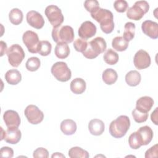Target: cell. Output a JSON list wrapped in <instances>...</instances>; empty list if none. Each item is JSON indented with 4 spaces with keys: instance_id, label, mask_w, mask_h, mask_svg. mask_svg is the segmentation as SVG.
<instances>
[{
    "instance_id": "6da1fadb",
    "label": "cell",
    "mask_w": 158,
    "mask_h": 158,
    "mask_svg": "<svg viewBox=\"0 0 158 158\" xmlns=\"http://www.w3.org/2000/svg\"><path fill=\"white\" fill-rule=\"evenodd\" d=\"M91 17L100 24V28L104 33L109 34L114 28V16L111 11L99 8L94 13L91 14Z\"/></svg>"
},
{
    "instance_id": "83f0119b",
    "label": "cell",
    "mask_w": 158,
    "mask_h": 158,
    "mask_svg": "<svg viewBox=\"0 0 158 158\" xmlns=\"http://www.w3.org/2000/svg\"><path fill=\"white\" fill-rule=\"evenodd\" d=\"M112 46L117 51H124L128 46V42L125 41L122 36H116L112 40Z\"/></svg>"
},
{
    "instance_id": "3957f363",
    "label": "cell",
    "mask_w": 158,
    "mask_h": 158,
    "mask_svg": "<svg viewBox=\"0 0 158 158\" xmlns=\"http://www.w3.org/2000/svg\"><path fill=\"white\" fill-rule=\"evenodd\" d=\"M107 48L105 40L100 36L96 37L88 43L86 49L82 52L84 57L89 59L97 57L100 54L104 52Z\"/></svg>"
},
{
    "instance_id": "4dcf8cb0",
    "label": "cell",
    "mask_w": 158,
    "mask_h": 158,
    "mask_svg": "<svg viewBox=\"0 0 158 158\" xmlns=\"http://www.w3.org/2000/svg\"><path fill=\"white\" fill-rule=\"evenodd\" d=\"M52 49V45L49 41L43 40L40 42L38 53L42 56H47L50 54Z\"/></svg>"
},
{
    "instance_id": "e575fe53",
    "label": "cell",
    "mask_w": 158,
    "mask_h": 158,
    "mask_svg": "<svg viewBox=\"0 0 158 158\" xmlns=\"http://www.w3.org/2000/svg\"><path fill=\"white\" fill-rule=\"evenodd\" d=\"M132 116L136 122L140 123L144 122L147 120L148 118V113L141 112L135 108L132 111Z\"/></svg>"
},
{
    "instance_id": "74e56055",
    "label": "cell",
    "mask_w": 158,
    "mask_h": 158,
    "mask_svg": "<svg viewBox=\"0 0 158 158\" xmlns=\"http://www.w3.org/2000/svg\"><path fill=\"white\" fill-rule=\"evenodd\" d=\"M33 157L35 158H48L49 157V152L48 151L44 148H38L34 151Z\"/></svg>"
},
{
    "instance_id": "7a4b0ae2",
    "label": "cell",
    "mask_w": 158,
    "mask_h": 158,
    "mask_svg": "<svg viewBox=\"0 0 158 158\" xmlns=\"http://www.w3.org/2000/svg\"><path fill=\"white\" fill-rule=\"evenodd\" d=\"M130 127V120L127 115H120L111 122L109 125V133L115 138L124 136Z\"/></svg>"
},
{
    "instance_id": "603a6c76",
    "label": "cell",
    "mask_w": 158,
    "mask_h": 158,
    "mask_svg": "<svg viewBox=\"0 0 158 158\" xmlns=\"http://www.w3.org/2000/svg\"><path fill=\"white\" fill-rule=\"evenodd\" d=\"M54 54L59 59H63L67 58L70 54V48L67 43H57L54 49Z\"/></svg>"
},
{
    "instance_id": "52a82bcc",
    "label": "cell",
    "mask_w": 158,
    "mask_h": 158,
    "mask_svg": "<svg viewBox=\"0 0 158 158\" xmlns=\"http://www.w3.org/2000/svg\"><path fill=\"white\" fill-rule=\"evenodd\" d=\"M9 63L14 67H17L25 58V52L18 44H12L6 51Z\"/></svg>"
},
{
    "instance_id": "484cf974",
    "label": "cell",
    "mask_w": 158,
    "mask_h": 158,
    "mask_svg": "<svg viewBox=\"0 0 158 158\" xmlns=\"http://www.w3.org/2000/svg\"><path fill=\"white\" fill-rule=\"evenodd\" d=\"M135 24L133 22H127L124 26V32L123 34V38L129 42L131 41L135 34Z\"/></svg>"
},
{
    "instance_id": "277c9868",
    "label": "cell",
    "mask_w": 158,
    "mask_h": 158,
    "mask_svg": "<svg viewBox=\"0 0 158 158\" xmlns=\"http://www.w3.org/2000/svg\"><path fill=\"white\" fill-rule=\"evenodd\" d=\"M74 36L73 29L69 25H60L52 30V38L56 43H72Z\"/></svg>"
},
{
    "instance_id": "f546056e",
    "label": "cell",
    "mask_w": 158,
    "mask_h": 158,
    "mask_svg": "<svg viewBox=\"0 0 158 158\" xmlns=\"http://www.w3.org/2000/svg\"><path fill=\"white\" fill-rule=\"evenodd\" d=\"M69 156L71 158L81 157V158H88L89 157V153L80 147L75 146L70 148L69 151Z\"/></svg>"
},
{
    "instance_id": "9c48e42d",
    "label": "cell",
    "mask_w": 158,
    "mask_h": 158,
    "mask_svg": "<svg viewBox=\"0 0 158 158\" xmlns=\"http://www.w3.org/2000/svg\"><path fill=\"white\" fill-rule=\"evenodd\" d=\"M22 40L30 52L38 53V48L40 41L36 33L31 30L26 31L22 36Z\"/></svg>"
},
{
    "instance_id": "ffe728a7",
    "label": "cell",
    "mask_w": 158,
    "mask_h": 158,
    "mask_svg": "<svg viewBox=\"0 0 158 158\" xmlns=\"http://www.w3.org/2000/svg\"><path fill=\"white\" fill-rule=\"evenodd\" d=\"M60 130L65 135H72L77 131V124L72 119H65L62 121L60 125Z\"/></svg>"
},
{
    "instance_id": "f1b7e54d",
    "label": "cell",
    "mask_w": 158,
    "mask_h": 158,
    "mask_svg": "<svg viewBox=\"0 0 158 158\" xmlns=\"http://www.w3.org/2000/svg\"><path fill=\"white\" fill-rule=\"evenodd\" d=\"M118 54L112 49H109L106 51L103 56L104 62L109 65H114L118 61Z\"/></svg>"
},
{
    "instance_id": "60d3db41",
    "label": "cell",
    "mask_w": 158,
    "mask_h": 158,
    "mask_svg": "<svg viewBox=\"0 0 158 158\" xmlns=\"http://www.w3.org/2000/svg\"><path fill=\"white\" fill-rule=\"evenodd\" d=\"M157 107H156L155 109V110L152 112L151 115V118L152 122L155 124V125H157Z\"/></svg>"
},
{
    "instance_id": "8fae6325",
    "label": "cell",
    "mask_w": 158,
    "mask_h": 158,
    "mask_svg": "<svg viewBox=\"0 0 158 158\" xmlns=\"http://www.w3.org/2000/svg\"><path fill=\"white\" fill-rule=\"evenodd\" d=\"M151 62V60L150 56L146 51L140 49L135 54L133 58V64L137 69H145L150 66Z\"/></svg>"
},
{
    "instance_id": "7c38bea8",
    "label": "cell",
    "mask_w": 158,
    "mask_h": 158,
    "mask_svg": "<svg viewBox=\"0 0 158 158\" xmlns=\"http://www.w3.org/2000/svg\"><path fill=\"white\" fill-rule=\"evenodd\" d=\"M96 27L91 21L83 22L78 30V36L83 40H87L93 37L96 33Z\"/></svg>"
},
{
    "instance_id": "ab89813d",
    "label": "cell",
    "mask_w": 158,
    "mask_h": 158,
    "mask_svg": "<svg viewBox=\"0 0 158 158\" xmlns=\"http://www.w3.org/2000/svg\"><path fill=\"white\" fill-rule=\"evenodd\" d=\"M144 157L146 158L150 157H157V144H155L149 149H148L145 152Z\"/></svg>"
},
{
    "instance_id": "e0dca14e",
    "label": "cell",
    "mask_w": 158,
    "mask_h": 158,
    "mask_svg": "<svg viewBox=\"0 0 158 158\" xmlns=\"http://www.w3.org/2000/svg\"><path fill=\"white\" fill-rule=\"evenodd\" d=\"M21 136L22 133L18 127H9L4 132V139L7 143L15 144L20 141Z\"/></svg>"
},
{
    "instance_id": "7bdbcfd3",
    "label": "cell",
    "mask_w": 158,
    "mask_h": 158,
    "mask_svg": "<svg viewBox=\"0 0 158 158\" xmlns=\"http://www.w3.org/2000/svg\"><path fill=\"white\" fill-rule=\"evenodd\" d=\"M51 157H52V158L53 157H64V158H65V156L60 152H55L51 156Z\"/></svg>"
},
{
    "instance_id": "d6986e66",
    "label": "cell",
    "mask_w": 158,
    "mask_h": 158,
    "mask_svg": "<svg viewBox=\"0 0 158 158\" xmlns=\"http://www.w3.org/2000/svg\"><path fill=\"white\" fill-rule=\"evenodd\" d=\"M105 125L104 122L98 118H94L88 123V130L90 133L94 136L102 135L104 131Z\"/></svg>"
},
{
    "instance_id": "5b68a950",
    "label": "cell",
    "mask_w": 158,
    "mask_h": 158,
    "mask_svg": "<svg viewBox=\"0 0 158 158\" xmlns=\"http://www.w3.org/2000/svg\"><path fill=\"white\" fill-rule=\"evenodd\" d=\"M149 9V3L146 1H138L134 5L128 8L127 16L128 19L134 20H139L146 14Z\"/></svg>"
},
{
    "instance_id": "ba28073f",
    "label": "cell",
    "mask_w": 158,
    "mask_h": 158,
    "mask_svg": "<svg viewBox=\"0 0 158 158\" xmlns=\"http://www.w3.org/2000/svg\"><path fill=\"white\" fill-rule=\"evenodd\" d=\"M44 14L53 28L61 25L64 22V17L61 9L56 5L47 6L45 9Z\"/></svg>"
},
{
    "instance_id": "2e32d148",
    "label": "cell",
    "mask_w": 158,
    "mask_h": 158,
    "mask_svg": "<svg viewBox=\"0 0 158 158\" xmlns=\"http://www.w3.org/2000/svg\"><path fill=\"white\" fill-rule=\"evenodd\" d=\"M136 133L141 146L148 145L152 139L153 131L149 126L145 125L140 127Z\"/></svg>"
},
{
    "instance_id": "9a60e30c",
    "label": "cell",
    "mask_w": 158,
    "mask_h": 158,
    "mask_svg": "<svg viewBox=\"0 0 158 158\" xmlns=\"http://www.w3.org/2000/svg\"><path fill=\"white\" fill-rule=\"evenodd\" d=\"M141 29L143 32L152 39L158 38V24L150 20H145L142 23Z\"/></svg>"
},
{
    "instance_id": "4fadbf2b",
    "label": "cell",
    "mask_w": 158,
    "mask_h": 158,
    "mask_svg": "<svg viewBox=\"0 0 158 158\" xmlns=\"http://www.w3.org/2000/svg\"><path fill=\"white\" fill-rule=\"evenodd\" d=\"M27 23L36 29H41L44 25V20L42 15L37 11L30 10L26 15Z\"/></svg>"
},
{
    "instance_id": "8d00e7d4",
    "label": "cell",
    "mask_w": 158,
    "mask_h": 158,
    "mask_svg": "<svg viewBox=\"0 0 158 158\" xmlns=\"http://www.w3.org/2000/svg\"><path fill=\"white\" fill-rule=\"evenodd\" d=\"M114 7L118 12H124L128 9V4L125 0H116L114 3Z\"/></svg>"
},
{
    "instance_id": "8992f818",
    "label": "cell",
    "mask_w": 158,
    "mask_h": 158,
    "mask_svg": "<svg viewBox=\"0 0 158 158\" xmlns=\"http://www.w3.org/2000/svg\"><path fill=\"white\" fill-rule=\"evenodd\" d=\"M52 75L59 81L66 82L72 77V72L67 64L64 62H57L52 65L51 69Z\"/></svg>"
},
{
    "instance_id": "d4e9b609",
    "label": "cell",
    "mask_w": 158,
    "mask_h": 158,
    "mask_svg": "<svg viewBox=\"0 0 158 158\" xmlns=\"http://www.w3.org/2000/svg\"><path fill=\"white\" fill-rule=\"evenodd\" d=\"M102 78L106 84L111 85L116 82L118 78V75L115 70L112 69H107L103 72Z\"/></svg>"
},
{
    "instance_id": "1f68e13d",
    "label": "cell",
    "mask_w": 158,
    "mask_h": 158,
    "mask_svg": "<svg viewBox=\"0 0 158 158\" xmlns=\"http://www.w3.org/2000/svg\"><path fill=\"white\" fill-rule=\"evenodd\" d=\"M41 65L40 60L36 57H30L25 64V67L27 70L30 72L36 71Z\"/></svg>"
},
{
    "instance_id": "d6a6232c",
    "label": "cell",
    "mask_w": 158,
    "mask_h": 158,
    "mask_svg": "<svg viewBox=\"0 0 158 158\" xmlns=\"http://www.w3.org/2000/svg\"><path fill=\"white\" fill-rule=\"evenodd\" d=\"M84 7L91 14L96 12L100 7L99 4L96 0H86L84 2Z\"/></svg>"
},
{
    "instance_id": "4316f807",
    "label": "cell",
    "mask_w": 158,
    "mask_h": 158,
    "mask_svg": "<svg viewBox=\"0 0 158 158\" xmlns=\"http://www.w3.org/2000/svg\"><path fill=\"white\" fill-rule=\"evenodd\" d=\"M23 13L21 10L18 8H14L10 10L9 14V19L10 22L15 25H17L22 23L23 20Z\"/></svg>"
},
{
    "instance_id": "cb8c5ba5",
    "label": "cell",
    "mask_w": 158,
    "mask_h": 158,
    "mask_svg": "<svg viewBox=\"0 0 158 158\" xmlns=\"http://www.w3.org/2000/svg\"><path fill=\"white\" fill-rule=\"evenodd\" d=\"M141 74L137 70H131L125 75V81L130 86H136L141 81Z\"/></svg>"
},
{
    "instance_id": "f35d334b",
    "label": "cell",
    "mask_w": 158,
    "mask_h": 158,
    "mask_svg": "<svg viewBox=\"0 0 158 158\" xmlns=\"http://www.w3.org/2000/svg\"><path fill=\"white\" fill-rule=\"evenodd\" d=\"M0 156L2 157L11 158L14 156V151L11 148L7 146L2 147L0 150Z\"/></svg>"
},
{
    "instance_id": "7402d4cb",
    "label": "cell",
    "mask_w": 158,
    "mask_h": 158,
    "mask_svg": "<svg viewBox=\"0 0 158 158\" xmlns=\"http://www.w3.org/2000/svg\"><path fill=\"white\" fill-rule=\"evenodd\" d=\"M4 77L7 83L11 85H17L22 80L21 73L17 69L9 70L6 72Z\"/></svg>"
},
{
    "instance_id": "5bb4252c",
    "label": "cell",
    "mask_w": 158,
    "mask_h": 158,
    "mask_svg": "<svg viewBox=\"0 0 158 158\" xmlns=\"http://www.w3.org/2000/svg\"><path fill=\"white\" fill-rule=\"evenodd\" d=\"M3 120L7 128L19 127L21 122L19 114L13 110H6L4 113Z\"/></svg>"
},
{
    "instance_id": "b9f144b4",
    "label": "cell",
    "mask_w": 158,
    "mask_h": 158,
    "mask_svg": "<svg viewBox=\"0 0 158 158\" xmlns=\"http://www.w3.org/2000/svg\"><path fill=\"white\" fill-rule=\"evenodd\" d=\"M0 44H1V56H2L6 52V51H7V44L3 41H1Z\"/></svg>"
},
{
    "instance_id": "44dd1931",
    "label": "cell",
    "mask_w": 158,
    "mask_h": 158,
    "mask_svg": "<svg viewBox=\"0 0 158 158\" xmlns=\"http://www.w3.org/2000/svg\"><path fill=\"white\" fill-rule=\"evenodd\" d=\"M86 87L85 81L81 78H75L70 83V88L72 93L76 94L83 93Z\"/></svg>"
},
{
    "instance_id": "836d02e7",
    "label": "cell",
    "mask_w": 158,
    "mask_h": 158,
    "mask_svg": "<svg viewBox=\"0 0 158 158\" xmlns=\"http://www.w3.org/2000/svg\"><path fill=\"white\" fill-rule=\"evenodd\" d=\"M128 144L130 147L133 149H138L141 146L136 131L132 133L130 135L128 138Z\"/></svg>"
},
{
    "instance_id": "30bf717a",
    "label": "cell",
    "mask_w": 158,
    "mask_h": 158,
    "mask_svg": "<svg viewBox=\"0 0 158 158\" xmlns=\"http://www.w3.org/2000/svg\"><path fill=\"white\" fill-rule=\"evenodd\" d=\"M24 114L28 122L33 125L41 123L44 118L43 112L37 106L33 104L27 106L24 111Z\"/></svg>"
},
{
    "instance_id": "ac0fdd59",
    "label": "cell",
    "mask_w": 158,
    "mask_h": 158,
    "mask_svg": "<svg viewBox=\"0 0 158 158\" xmlns=\"http://www.w3.org/2000/svg\"><path fill=\"white\" fill-rule=\"evenodd\" d=\"M154 105V100L149 96H143L139 98L136 102V109L144 113H148Z\"/></svg>"
},
{
    "instance_id": "d590c367",
    "label": "cell",
    "mask_w": 158,
    "mask_h": 158,
    "mask_svg": "<svg viewBox=\"0 0 158 158\" xmlns=\"http://www.w3.org/2000/svg\"><path fill=\"white\" fill-rule=\"evenodd\" d=\"M88 43L86 40L78 38L75 40L73 43V47L77 51L83 52L88 47Z\"/></svg>"
}]
</instances>
